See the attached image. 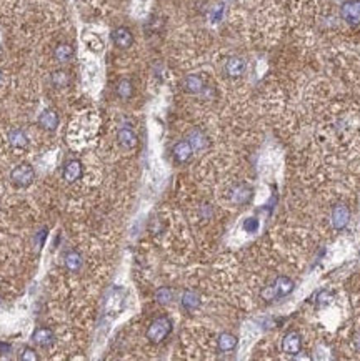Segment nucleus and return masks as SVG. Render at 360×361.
<instances>
[{
	"label": "nucleus",
	"instance_id": "obj_1",
	"mask_svg": "<svg viewBox=\"0 0 360 361\" xmlns=\"http://www.w3.org/2000/svg\"><path fill=\"white\" fill-rule=\"evenodd\" d=\"M293 288H295V283H293L289 277H278L270 286H265L262 293H260V296L267 300V302H272V300L290 295Z\"/></svg>",
	"mask_w": 360,
	"mask_h": 361
},
{
	"label": "nucleus",
	"instance_id": "obj_2",
	"mask_svg": "<svg viewBox=\"0 0 360 361\" xmlns=\"http://www.w3.org/2000/svg\"><path fill=\"white\" fill-rule=\"evenodd\" d=\"M170 331H172L170 318L169 316H158L149 325L147 338H149L152 343H162L164 339L170 335Z\"/></svg>",
	"mask_w": 360,
	"mask_h": 361
},
{
	"label": "nucleus",
	"instance_id": "obj_3",
	"mask_svg": "<svg viewBox=\"0 0 360 361\" xmlns=\"http://www.w3.org/2000/svg\"><path fill=\"white\" fill-rule=\"evenodd\" d=\"M33 178H35V172H33V168L29 163L18 165V166H15V168L10 172V180L17 186H22V188H24V186L32 185Z\"/></svg>",
	"mask_w": 360,
	"mask_h": 361
},
{
	"label": "nucleus",
	"instance_id": "obj_4",
	"mask_svg": "<svg viewBox=\"0 0 360 361\" xmlns=\"http://www.w3.org/2000/svg\"><path fill=\"white\" fill-rule=\"evenodd\" d=\"M340 15L345 20V24L352 27L360 25V0H347L340 7Z\"/></svg>",
	"mask_w": 360,
	"mask_h": 361
},
{
	"label": "nucleus",
	"instance_id": "obj_5",
	"mask_svg": "<svg viewBox=\"0 0 360 361\" xmlns=\"http://www.w3.org/2000/svg\"><path fill=\"white\" fill-rule=\"evenodd\" d=\"M330 222H332V226L335 230H344L347 225L350 222V210L347 205H335L332 210V215H330Z\"/></svg>",
	"mask_w": 360,
	"mask_h": 361
},
{
	"label": "nucleus",
	"instance_id": "obj_6",
	"mask_svg": "<svg viewBox=\"0 0 360 361\" xmlns=\"http://www.w3.org/2000/svg\"><path fill=\"white\" fill-rule=\"evenodd\" d=\"M280 348H282V351L287 353V355H292V356L298 355V353L302 351V336H300L297 331L287 333L282 339Z\"/></svg>",
	"mask_w": 360,
	"mask_h": 361
},
{
	"label": "nucleus",
	"instance_id": "obj_7",
	"mask_svg": "<svg viewBox=\"0 0 360 361\" xmlns=\"http://www.w3.org/2000/svg\"><path fill=\"white\" fill-rule=\"evenodd\" d=\"M112 42L115 44L118 49H129L133 44V35L127 27H117L112 32Z\"/></svg>",
	"mask_w": 360,
	"mask_h": 361
},
{
	"label": "nucleus",
	"instance_id": "obj_8",
	"mask_svg": "<svg viewBox=\"0 0 360 361\" xmlns=\"http://www.w3.org/2000/svg\"><path fill=\"white\" fill-rule=\"evenodd\" d=\"M193 153V148L189 140H184V142H178L175 146H173V158H175L177 163H185L189 162L190 157Z\"/></svg>",
	"mask_w": 360,
	"mask_h": 361
},
{
	"label": "nucleus",
	"instance_id": "obj_9",
	"mask_svg": "<svg viewBox=\"0 0 360 361\" xmlns=\"http://www.w3.org/2000/svg\"><path fill=\"white\" fill-rule=\"evenodd\" d=\"M245 72V62L240 57H230L225 63V73L232 78L242 77Z\"/></svg>",
	"mask_w": 360,
	"mask_h": 361
},
{
	"label": "nucleus",
	"instance_id": "obj_10",
	"mask_svg": "<svg viewBox=\"0 0 360 361\" xmlns=\"http://www.w3.org/2000/svg\"><path fill=\"white\" fill-rule=\"evenodd\" d=\"M53 339H55V336H53V331L50 328H38L32 333V342L42 346V348H49L53 343Z\"/></svg>",
	"mask_w": 360,
	"mask_h": 361
},
{
	"label": "nucleus",
	"instance_id": "obj_11",
	"mask_svg": "<svg viewBox=\"0 0 360 361\" xmlns=\"http://www.w3.org/2000/svg\"><path fill=\"white\" fill-rule=\"evenodd\" d=\"M38 123L45 130H55L57 126H58V115L53 110L47 109V110H44L42 113H40Z\"/></svg>",
	"mask_w": 360,
	"mask_h": 361
},
{
	"label": "nucleus",
	"instance_id": "obj_12",
	"mask_svg": "<svg viewBox=\"0 0 360 361\" xmlns=\"http://www.w3.org/2000/svg\"><path fill=\"white\" fill-rule=\"evenodd\" d=\"M184 89L185 92H189V93H202L204 89H205V82H204V78L202 77H198V75H187L184 78Z\"/></svg>",
	"mask_w": 360,
	"mask_h": 361
},
{
	"label": "nucleus",
	"instance_id": "obj_13",
	"mask_svg": "<svg viewBox=\"0 0 360 361\" xmlns=\"http://www.w3.org/2000/svg\"><path fill=\"white\" fill-rule=\"evenodd\" d=\"M82 163L77 162V160H72L65 165V170H64V178L67 180L69 183L77 182V180L82 177Z\"/></svg>",
	"mask_w": 360,
	"mask_h": 361
},
{
	"label": "nucleus",
	"instance_id": "obj_14",
	"mask_svg": "<svg viewBox=\"0 0 360 361\" xmlns=\"http://www.w3.org/2000/svg\"><path fill=\"white\" fill-rule=\"evenodd\" d=\"M117 140H118V143L127 150L135 148L137 146V135L130 129H120L117 133Z\"/></svg>",
	"mask_w": 360,
	"mask_h": 361
},
{
	"label": "nucleus",
	"instance_id": "obj_15",
	"mask_svg": "<svg viewBox=\"0 0 360 361\" xmlns=\"http://www.w3.org/2000/svg\"><path fill=\"white\" fill-rule=\"evenodd\" d=\"M180 303H182V308L184 310L195 311L202 302H200L198 293H195V291H185L184 295H182V300H180Z\"/></svg>",
	"mask_w": 360,
	"mask_h": 361
},
{
	"label": "nucleus",
	"instance_id": "obj_16",
	"mask_svg": "<svg viewBox=\"0 0 360 361\" xmlns=\"http://www.w3.org/2000/svg\"><path fill=\"white\" fill-rule=\"evenodd\" d=\"M237 336H233L232 333H220L217 338V346L220 351H232L237 346Z\"/></svg>",
	"mask_w": 360,
	"mask_h": 361
},
{
	"label": "nucleus",
	"instance_id": "obj_17",
	"mask_svg": "<svg viewBox=\"0 0 360 361\" xmlns=\"http://www.w3.org/2000/svg\"><path fill=\"white\" fill-rule=\"evenodd\" d=\"M9 142L12 146H15V148H25V146L29 145V137H27V133L24 130L13 129L9 132Z\"/></svg>",
	"mask_w": 360,
	"mask_h": 361
},
{
	"label": "nucleus",
	"instance_id": "obj_18",
	"mask_svg": "<svg viewBox=\"0 0 360 361\" xmlns=\"http://www.w3.org/2000/svg\"><path fill=\"white\" fill-rule=\"evenodd\" d=\"M53 57L62 63L69 62L73 57V47L70 44H58L55 49H53Z\"/></svg>",
	"mask_w": 360,
	"mask_h": 361
},
{
	"label": "nucleus",
	"instance_id": "obj_19",
	"mask_svg": "<svg viewBox=\"0 0 360 361\" xmlns=\"http://www.w3.org/2000/svg\"><path fill=\"white\" fill-rule=\"evenodd\" d=\"M65 266L70 271H78L82 268V257L77 251H69L65 255Z\"/></svg>",
	"mask_w": 360,
	"mask_h": 361
},
{
	"label": "nucleus",
	"instance_id": "obj_20",
	"mask_svg": "<svg viewBox=\"0 0 360 361\" xmlns=\"http://www.w3.org/2000/svg\"><path fill=\"white\" fill-rule=\"evenodd\" d=\"M115 92H117V95H118L120 98H124V100L130 98L132 93H133L132 82H130V80H127V78L120 80V82L117 83V87H115Z\"/></svg>",
	"mask_w": 360,
	"mask_h": 361
},
{
	"label": "nucleus",
	"instance_id": "obj_21",
	"mask_svg": "<svg viewBox=\"0 0 360 361\" xmlns=\"http://www.w3.org/2000/svg\"><path fill=\"white\" fill-rule=\"evenodd\" d=\"M52 83L58 87V89H62V87H67L70 82V77H69V73L64 72V70H55L52 73Z\"/></svg>",
	"mask_w": 360,
	"mask_h": 361
},
{
	"label": "nucleus",
	"instance_id": "obj_22",
	"mask_svg": "<svg viewBox=\"0 0 360 361\" xmlns=\"http://www.w3.org/2000/svg\"><path fill=\"white\" fill-rule=\"evenodd\" d=\"M155 300L160 305H169V303H172V300H173V291L170 288H167V286H164V288H158L157 293H155Z\"/></svg>",
	"mask_w": 360,
	"mask_h": 361
},
{
	"label": "nucleus",
	"instance_id": "obj_23",
	"mask_svg": "<svg viewBox=\"0 0 360 361\" xmlns=\"http://www.w3.org/2000/svg\"><path fill=\"white\" fill-rule=\"evenodd\" d=\"M189 142H190V145H192L193 150H195V148L198 150V148H202V146L207 145V140H205V137L202 135V132H192L190 137H189Z\"/></svg>",
	"mask_w": 360,
	"mask_h": 361
},
{
	"label": "nucleus",
	"instance_id": "obj_24",
	"mask_svg": "<svg viewBox=\"0 0 360 361\" xmlns=\"http://www.w3.org/2000/svg\"><path fill=\"white\" fill-rule=\"evenodd\" d=\"M250 195H252V190L250 188H247V186H238L237 192H235V195H233V202L245 203L247 200L250 198Z\"/></svg>",
	"mask_w": 360,
	"mask_h": 361
},
{
	"label": "nucleus",
	"instance_id": "obj_25",
	"mask_svg": "<svg viewBox=\"0 0 360 361\" xmlns=\"http://www.w3.org/2000/svg\"><path fill=\"white\" fill-rule=\"evenodd\" d=\"M258 228V222H257V218H247L245 222H244V230L247 233H255Z\"/></svg>",
	"mask_w": 360,
	"mask_h": 361
},
{
	"label": "nucleus",
	"instance_id": "obj_26",
	"mask_svg": "<svg viewBox=\"0 0 360 361\" xmlns=\"http://www.w3.org/2000/svg\"><path fill=\"white\" fill-rule=\"evenodd\" d=\"M22 359H29V361H35L37 359V353L33 351L32 348H25L22 351V356H20Z\"/></svg>",
	"mask_w": 360,
	"mask_h": 361
},
{
	"label": "nucleus",
	"instance_id": "obj_27",
	"mask_svg": "<svg viewBox=\"0 0 360 361\" xmlns=\"http://www.w3.org/2000/svg\"><path fill=\"white\" fill-rule=\"evenodd\" d=\"M352 343H353V348H355V351H357V353H360V330L355 333V335H353Z\"/></svg>",
	"mask_w": 360,
	"mask_h": 361
},
{
	"label": "nucleus",
	"instance_id": "obj_28",
	"mask_svg": "<svg viewBox=\"0 0 360 361\" xmlns=\"http://www.w3.org/2000/svg\"><path fill=\"white\" fill-rule=\"evenodd\" d=\"M0 350H2L4 353H7V351H10V346L5 345V343H0Z\"/></svg>",
	"mask_w": 360,
	"mask_h": 361
},
{
	"label": "nucleus",
	"instance_id": "obj_29",
	"mask_svg": "<svg viewBox=\"0 0 360 361\" xmlns=\"http://www.w3.org/2000/svg\"><path fill=\"white\" fill-rule=\"evenodd\" d=\"M0 82H2V72H0Z\"/></svg>",
	"mask_w": 360,
	"mask_h": 361
}]
</instances>
